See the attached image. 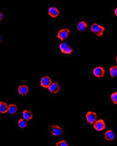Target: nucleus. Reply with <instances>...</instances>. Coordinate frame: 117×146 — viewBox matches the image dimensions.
I'll use <instances>...</instances> for the list:
<instances>
[{"instance_id":"9d476101","label":"nucleus","mask_w":117,"mask_h":146,"mask_svg":"<svg viewBox=\"0 0 117 146\" xmlns=\"http://www.w3.org/2000/svg\"><path fill=\"white\" fill-rule=\"evenodd\" d=\"M48 90L52 94H56L59 91V85L57 82H52V84L48 88Z\"/></svg>"},{"instance_id":"0eeeda50","label":"nucleus","mask_w":117,"mask_h":146,"mask_svg":"<svg viewBox=\"0 0 117 146\" xmlns=\"http://www.w3.org/2000/svg\"><path fill=\"white\" fill-rule=\"evenodd\" d=\"M93 73L96 77H103L104 76V70L100 66H97L93 69Z\"/></svg>"},{"instance_id":"b1692460","label":"nucleus","mask_w":117,"mask_h":146,"mask_svg":"<svg viewBox=\"0 0 117 146\" xmlns=\"http://www.w3.org/2000/svg\"><path fill=\"white\" fill-rule=\"evenodd\" d=\"M116 63H117V55H116Z\"/></svg>"},{"instance_id":"7ed1b4c3","label":"nucleus","mask_w":117,"mask_h":146,"mask_svg":"<svg viewBox=\"0 0 117 146\" xmlns=\"http://www.w3.org/2000/svg\"><path fill=\"white\" fill-rule=\"evenodd\" d=\"M51 84H52V81H51V79H50L49 76H45L42 77V79H41V81H40V85H41L42 88H48L49 86H50Z\"/></svg>"},{"instance_id":"a211bd4d","label":"nucleus","mask_w":117,"mask_h":146,"mask_svg":"<svg viewBox=\"0 0 117 146\" xmlns=\"http://www.w3.org/2000/svg\"><path fill=\"white\" fill-rule=\"evenodd\" d=\"M67 48H68V45H67V42H65L60 43V45H59V49H60L63 53L65 51V49H66Z\"/></svg>"},{"instance_id":"f3484780","label":"nucleus","mask_w":117,"mask_h":146,"mask_svg":"<svg viewBox=\"0 0 117 146\" xmlns=\"http://www.w3.org/2000/svg\"><path fill=\"white\" fill-rule=\"evenodd\" d=\"M110 75L112 77H117V66H112V67L110 69Z\"/></svg>"},{"instance_id":"f8f14e48","label":"nucleus","mask_w":117,"mask_h":146,"mask_svg":"<svg viewBox=\"0 0 117 146\" xmlns=\"http://www.w3.org/2000/svg\"><path fill=\"white\" fill-rule=\"evenodd\" d=\"M22 117H23L24 119L29 121V120H31V119L32 118V112H31L30 110H23V112H22Z\"/></svg>"},{"instance_id":"412c9836","label":"nucleus","mask_w":117,"mask_h":146,"mask_svg":"<svg viewBox=\"0 0 117 146\" xmlns=\"http://www.w3.org/2000/svg\"><path fill=\"white\" fill-rule=\"evenodd\" d=\"M72 51H73L72 48H71V47H68V48L65 49V51L64 53H65V54H71V53H72Z\"/></svg>"},{"instance_id":"1a4fd4ad","label":"nucleus","mask_w":117,"mask_h":146,"mask_svg":"<svg viewBox=\"0 0 117 146\" xmlns=\"http://www.w3.org/2000/svg\"><path fill=\"white\" fill-rule=\"evenodd\" d=\"M48 15L53 18H56L59 15V10L56 7H50L48 9Z\"/></svg>"},{"instance_id":"f03ea898","label":"nucleus","mask_w":117,"mask_h":146,"mask_svg":"<svg viewBox=\"0 0 117 146\" xmlns=\"http://www.w3.org/2000/svg\"><path fill=\"white\" fill-rule=\"evenodd\" d=\"M49 131H50L51 134L55 136V137H59V136H61L63 134V129L60 127L56 126V125L50 126Z\"/></svg>"},{"instance_id":"4468645a","label":"nucleus","mask_w":117,"mask_h":146,"mask_svg":"<svg viewBox=\"0 0 117 146\" xmlns=\"http://www.w3.org/2000/svg\"><path fill=\"white\" fill-rule=\"evenodd\" d=\"M17 126L20 127V128H25L27 126V120L22 118V119H20L17 122Z\"/></svg>"},{"instance_id":"2eb2a0df","label":"nucleus","mask_w":117,"mask_h":146,"mask_svg":"<svg viewBox=\"0 0 117 146\" xmlns=\"http://www.w3.org/2000/svg\"><path fill=\"white\" fill-rule=\"evenodd\" d=\"M8 110H9V106L5 102L0 103V112H1V114H5L6 112H8Z\"/></svg>"},{"instance_id":"5701e85b","label":"nucleus","mask_w":117,"mask_h":146,"mask_svg":"<svg viewBox=\"0 0 117 146\" xmlns=\"http://www.w3.org/2000/svg\"><path fill=\"white\" fill-rule=\"evenodd\" d=\"M114 12H115V15L117 16V8H116V9H115V11H114Z\"/></svg>"},{"instance_id":"423d86ee","label":"nucleus","mask_w":117,"mask_h":146,"mask_svg":"<svg viewBox=\"0 0 117 146\" xmlns=\"http://www.w3.org/2000/svg\"><path fill=\"white\" fill-rule=\"evenodd\" d=\"M69 34H70V30L65 28V29H61V30H59L57 36L59 37V39H60V40H65V39L67 38V36H68Z\"/></svg>"},{"instance_id":"39448f33","label":"nucleus","mask_w":117,"mask_h":146,"mask_svg":"<svg viewBox=\"0 0 117 146\" xmlns=\"http://www.w3.org/2000/svg\"><path fill=\"white\" fill-rule=\"evenodd\" d=\"M93 128L97 131H103L105 128V123L103 120H98L93 123Z\"/></svg>"},{"instance_id":"f257e3e1","label":"nucleus","mask_w":117,"mask_h":146,"mask_svg":"<svg viewBox=\"0 0 117 146\" xmlns=\"http://www.w3.org/2000/svg\"><path fill=\"white\" fill-rule=\"evenodd\" d=\"M104 31V27L98 25L97 23H93L91 26V32L93 33H95L97 36H102Z\"/></svg>"},{"instance_id":"20e7f679","label":"nucleus","mask_w":117,"mask_h":146,"mask_svg":"<svg viewBox=\"0 0 117 146\" xmlns=\"http://www.w3.org/2000/svg\"><path fill=\"white\" fill-rule=\"evenodd\" d=\"M86 121L89 124H93L97 121V115L94 112H87L86 115Z\"/></svg>"},{"instance_id":"aec40b11","label":"nucleus","mask_w":117,"mask_h":146,"mask_svg":"<svg viewBox=\"0 0 117 146\" xmlns=\"http://www.w3.org/2000/svg\"><path fill=\"white\" fill-rule=\"evenodd\" d=\"M56 146H68V144H67L65 141L62 140V141L57 142V143H56Z\"/></svg>"},{"instance_id":"4be33fe9","label":"nucleus","mask_w":117,"mask_h":146,"mask_svg":"<svg viewBox=\"0 0 117 146\" xmlns=\"http://www.w3.org/2000/svg\"><path fill=\"white\" fill-rule=\"evenodd\" d=\"M0 16H1V17H0V20L2 21V20H3V13H2V12L0 13Z\"/></svg>"},{"instance_id":"6e6552de","label":"nucleus","mask_w":117,"mask_h":146,"mask_svg":"<svg viewBox=\"0 0 117 146\" xmlns=\"http://www.w3.org/2000/svg\"><path fill=\"white\" fill-rule=\"evenodd\" d=\"M104 139L106 141H109V142L113 141L115 139V133H114V132L111 131V130L106 131L105 133H104Z\"/></svg>"},{"instance_id":"dca6fc26","label":"nucleus","mask_w":117,"mask_h":146,"mask_svg":"<svg viewBox=\"0 0 117 146\" xmlns=\"http://www.w3.org/2000/svg\"><path fill=\"white\" fill-rule=\"evenodd\" d=\"M17 106H15V105H14V104H12V105H9V110H8V112L10 114V115H14V114H15L16 112H17Z\"/></svg>"},{"instance_id":"9b49d317","label":"nucleus","mask_w":117,"mask_h":146,"mask_svg":"<svg viewBox=\"0 0 117 146\" xmlns=\"http://www.w3.org/2000/svg\"><path fill=\"white\" fill-rule=\"evenodd\" d=\"M28 91H29V89H28V88H27L26 85H20V86H19V88H18V93H19V94L21 95V96L26 95V94L28 93Z\"/></svg>"},{"instance_id":"ddd939ff","label":"nucleus","mask_w":117,"mask_h":146,"mask_svg":"<svg viewBox=\"0 0 117 146\" xmlns=\"http://www.w3.org/2000/svg\"><path fill=\"white\" fill-rule=\"evenodd\" d=\"M77 28L79 32H83L87 28V23L85 21H79L77 24Z\"/></svg>"},{"instance_id":"6ab92c4d","label":"nucleus","mask_w":117,"mask_h":146,"mask_svg":"<svg viewBox=\"0 0 117 146\" xmlns=\"http://www.w3.org/2000/svg\"><path fill=\"white\" fill-rule=\"evenodd\" d=\"M110 98H111V100L117 105V92H115L114 94H112Z\"/></svg>"}]
</instances>
